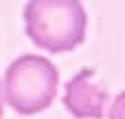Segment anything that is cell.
<instances>
[{
  "mask_svg": "<svg viewBox=\"0 0 125 119\" xmlns=\"http://www.w3.org/2000/svg\"><path fill=\"white\" fill-rule=\"evenodd\" d=\"M121 115H123V93H119L114 104H110V108H108V117L110 119H121Z\"/></svg>",
  "mask_w": 125,
  "mask_h": 119,
  "instance_id": "obj_4",
  "label": "cell"
},
{
  "mask_svg": "<svg viewBox=\"0 0 125 119\" xmlns=\"http://www.w3.org/2000/svg\"><path fill=\"white\" fill-rule=\"evenodd\" d=\"M59 73L55 64L42 55H22L4 73L2 99L20 115L46 110L57 95Z\"/></svg>",
  "mask_w": 125,
  "mask_h": 119,
  "instance_id": "obj_2",
  "label": "cell"
},
{
  "mask_svg": "<svg viewBox=\"0 0 125 119\" xmlns=\"http://www.w3.org/2000/svg\"><path fill=\"white\" fill-rule=\"evenodd\" d=\"M88 15L79 0H29L24 7L26 35L48 53L77 49L86 38Z\"/></svg>",
  "mask_w": 125,
  "mask_h": 119,
  "instance_id": "obj_1",
  "label": "cell"
},
{
  "mask_svg": "<svg viewBox=\"0 0 125 119\" xmlns=\"http://www.w3.org/2000/svg\"><path fill=\"white\" fill-rule=\"evenodd\" d=\"M2 113H4V99H2V82H0V119H2Z\"/></svg>",
  "mask_w": 125,
  "mask_h": 119,
  "instance_id": "obj_5",
  "label": "cell"
},
{
  "mask_svg": "<svg viewBox=\"0 0 125 119\" xmlns=\"http://www.w3.org/2000/svg\"><path fill=\"white\" fill-rule=\"evenodd\" d=\"M110 93L97 82L94 71L77 73L64 91V106L77 119H103L110 108Z\"/></svg>",
  "mask_w": 125,
  "mask_h": 119,
  "instance_id": "obj_3",
  "label": "cell"
}]
</instances>
